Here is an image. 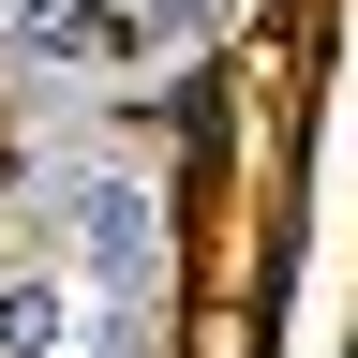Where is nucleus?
<instances>
[{
  "instance_id": "obj_1",
  "label": "nucleus",
  "mask_w": 358,
  "mask_h": 358,
  "mask_svg": "<svg viewBox=\"0 0 358 358\" xmlns=\"http://www.w3.org/2000/svg\"><path fill=\"white\" fill-rule=\"evenodd\" d=\"M75 268L120 313H150V284H164V179L150 164H75Z\"/></svg>"
},
{
  "instance_id": "obj_2",
  "label": "nucleus",
  "mask_w": 358,
  "mask_h": 358,
  "mask_svg": "<svg viewBox=\"0 0 358 358\" xmlns=\"http://www.w3.org/2000/svg\"><path fill=\"white\" fill-rule=\"evenodd\" d=\"M15 60L105 75V60H134V15H120V0H15Z\"/></svg>"
},
{
  "instance_id": "obj_3",
  "label": "nucleus",
  "mask_w": 358,
  "mask_h": 358,
  "mask_svg": "<svg viewBox=\"0 0 358 358\" xmlns=\"http://www.w3.org/2000/svg\"><path fill=\"white\" fill-rule=\"evenodd\" d=\"M60 268H0V358H60Z\"/></svg>"
},
{
  "instance_id": "obj_4",
  "label": "nucleus",
  "mask_w": 358,
  "mask_h": 358,
  "mask_svg": "<svg viewBox=\"0 0 358 358\" xmlns=\"http://www.w3.org/2000/svg\"><path fill=\"white\" fill-rule=\"evenodd\" d=\"M194 15H224V0H194Z\"/></svg>"
}]
</instances>
